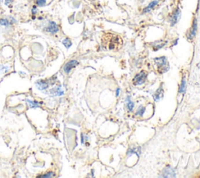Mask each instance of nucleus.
<instances>
[{
	"mask_svg": "<svg viewBox=\"0 0 200 178\" xmlns=\"http://www.w3.org/2000/svg\"><path fill=\"white\" fill-rule=\"evenodd\" d=\"M123 39L121 35L113 32H104L101 38V46L106 51L120 50L123 46Z\"/></svg>",
	"mask_w": 200,
	"mask_h": 178,
	"instance_id": "1",
	"label": "nucleus"
},
{
	"mask_svg": "<svg viewBox=\"0 0 200 178\" xmlns=\"http://www.w3.org/2000/svg\"><path fill=\"white\" fill-rule=\"evenodd\" d=\"M153 61H154V67H155V71L158 72L159 74H163L168 71L169 64L165 57L155 58Z\"/></svg>",
	"mask_w": 200,
	"mask_h": 178,
	"instance_id": "2",
	"label": "nucleus"
},
{
	"mask_svg": "<svg viewBox=\"0 0 200 178\" xmlns=\"http://www.w3.org/2000/svg\"><path fill=\"white\" fill-rule=\"evenodd\" d=\"M55 78V76L52 77L50 79L45 81V80H38L37 82L35 83L36 87L41 91L45 90H47L48 88L49 87V85H53L55 83V80H53V79Z\"/></svg>",
	"mask_w": 200,
	"mask_h": 178,
	"instance_id": "3",
	"label": "nucleus"
},
{
	"mask_svg": "<svg viewBox=\"0 0 200 178\" xmlns=\"http://www.w3.org/2000/svg\"><path fill=\"white\" fill-rule=\"evenodd\" d=\"M147 72H145V71L141 72L140 73L136 75L135 77L133 79V84L134 86H138L142 84V83H144L145 79H146V78H147Z\"/></svg>",
	"mask_w": 200,
	"mask_h": 178,
	"instance_id": "4",
	"label": "nucleus"
},
{
	"mask_svg": "<svg viewBox=\"0 0 200 178\" xmlns=\"http://www.w3.org/2000/svg\"><path fill=\"white\" fill-rule=\"evenodd\" d=\"M59 25L54 21H49L48 24L44 28V31L45 32L50 33L52 35H54L59 32Z\"/></svg>",
	"mask_w": 200,
	"mask_h": 178,
	"instance_id": "5",
	"label": "nucleus"
},
{
	"mask_svg": "<svg viewBox=\"0 0 200 178\" xmlns=\"http://www.w3.org/2000/svg\"><path fill=\"white\" fill-rule=\"evenodd\" d=\"M78 64H79L78 61H75V60H72V61H68V62L64 65V67H63V71L66 72V74H69L70 72H71V70L72 69V68H75L77 65H78Z\"/></svg>",
	"mask_w": 200,
	"mask_h": 178,
	"instance_id": "6",
	"label": "nucleus"
},
{
	"mask_svg": "<svg viewBox=\"0 0 200 178\" xmlns=\"http://www.w3.org/2000/svg\"><path fill=\"white\" fill-rule=\"evenodd\" d=\"M180 16H181V11H180L179 8H177L176 10L174 11L172 16L171 17V26H174V24H176L177 22L178 21V20L180 18Z\"/></svg>",
	"mask_w": 200,
	"mask_h": 178,
	"instance_id": "7",
	"label": "nucleus"
},
{
	"mask_svg": "<svg viewBox=\"0 0 200 178\" xmlns=\"http://www.w3.org/2000/svg\"><path fill=\"white\" fill-rule=\"evenodd\" d=\"M48 94L50 97H56V96H61L63 94V90H61L60 86H57V87L52 88L51 90H49Z\"/></svg>",
	"mask_w": 200,
	"mask_h": 178,
	"instance_id": "8",
	"label": "nucleus"
},
{
	"mask_svg": "<svg viewBox=\"0 0 200 178\" xmlns=\"http://www.w3.org/2000/svg\"><path fill=\"white\" fill-rule=\"evenodd\" d=\"M196 29H197V22H196V19H195L194 21H193V25H192V28L190 30L189 33L188 34V39H192L195 37V33H196Z\"/></svg>",
	"mask_w": 200,
	"mask_h": 178,
	"instance_id": "9",
	"label": "nucleus"
},
{
	"mask_svg": "<svg viewBox=\"0 0 200 178\" xmlns=\"http://www.w3.org/2000/svg\"><path fill=\"white\" fill-rule=\"evenodd\" d=\"M16 20L13 17H10V21L8 20L6 18H2L0 19V24L2 26H5V27H9L11 24H13V23H16Z\"/></svg>",
	"mask_w": 200,
	"mask_h": 178,
	"instance_id": "10",
	"label": "nucleus"
},
{
	"mask_svg": "<svg viewBox=\"0 0 200 178\" xmlns=\"http://www.w3.org/2000/svg\"><path fill=\"white\" fill-rule=\"evenodd\" d=\"M26 101L27 102V104L29 105L31 108H36L40 107V105H42V102H38L36 101H31L29 99H26Z\"/></svg>",
	"mask_w": 200,
	"mask_h": 178,
	"instance_id": "11",
	"label": "nucleus"
},
{
	"mask_svg": "<svg viewBox=\"0 0 200 178\" xmlns=\"http://www.w3.org/2000/svg\"><path fill=\"white\" fill-rule=\"evenodd\" d=\"M158 4V1H153V2H151V3L149 4V6H148L146 8L144 9V10H143V13H147V12H149V11H150L151 10H153L154 7H155V6Z\"/></svg>",
	"mask_w": 200,
	"mask_h": 178,
	"instance_id": "12",
	"label": "nucleus"
},
{
	"mask_svg": "<svg viewBox=\"0 0 200 178\" xmlns=\"http://www.w3.org/2000/svg\"><path fill=\"white\" fill-rule=\"evenodd\" d=\"M62 43L63 44V46L66 48V49H69L72 46V43H71V39H69L68 38H66L62 41Z\"/></svg>",
	"mask_w": 200,
	"mask_h": 178,
	"instance_id": "13",
	"label": "nucleus"
},
{
	"mask_svg": "<svg viewBox=\"0 0 200 178\" xmlns=\"http://www.w3.org/2000/svg\"><path fill=\"white\" fill-rule=\"evenodd\" d=\"M55 176V174H54V173L53 172H48V173H45V174H42V175H39L38 176V178H49V177H54Z\"/></svg>",
	"mask_w": 200,
	"mask_h": 178,
	"instance_id": "14",
	"label": "nucleus"
},
{
	"mask_svg": "<svg viewBox=\"0 0 200 178\" xmlns=\"http://www.w3.org/2000/svg\"><path fill=\"white\" fill-rule=\"evenodd\" d=\"M38 6H45L46 5L47 0H34Z\"/></svg>",
	"mask_w": 200,
	"mask_h": 178,
	"instance_id": "15",
	"label": "nucleus"
},
{
	"mask_svg": "<svg viewBox=\"0 0 200 178\" xmlns=\"http://www.w3.org/2000/svg\"><path fill=\"white\" fill-rule=\"evenodd\" d=\"M9 67L8 66H1L0 67V72L2 73H5V72H8Z\"/></svg>",
	"mask_w": 200,
	"mask_h": 178,
	"instance_id": "16",
	"label": "nucleus"
},
{
	"mask_svg": "<svg viewBox=\"0 0 200 178\" xmlns=\"http://www.w3.org/2000/svg\"><path fill=\"white\" fill-rule=\"evenodd\" d=\"M184 85H185V81H184V79H183L182 83V86L180 87V93H182V92L184 91Z\"/></svg>",
	"mask_w": 200,
	"mask_h": 178,
	"instance_id": "17",
	"label": "nucleus"
},
{
	"mask_svg": "<svg viewBox=\"0 0 200 178\" xmlns=\"http://www.w3.org/2000/svg\"><path fill=\"white\" fill-rule=\"evenodd\" d=\"M32 14L33 15H35L36 13H38V9H37V6H34L33 7H32Z\"/></svg>",
	"mask_w": 200,
	"mask_h": 178,
	"instance_id": "18",
	"label": "nucleus"
},
{
	"mask_svg": "<svg viewBox=\"0 0 200 178\" xmlns=\"http://www.w3.org/2000/svg\"><path fill=\"white\" fill-rule=\"evenodd\" d=\"M127 108H128V109H129L130 111L132 110V108H133V103L130 101L129 103H128V105H127Z\"/></svg>",
	"mask_w": 200,
	"mask_h": 178,
	"instance_id": "19",
	"label": "nucleus"
},
{
	"mask_svg": "<svg viewBox=\"0 0 200 178\" xmlns=\"http://www.w3.org/2000/svg\"><path fill=\"white\" fill-rule=\"evenodd\" d=\"M12 3H13V0H5V4L6 6L10 5Z\"/></svg>",
	"mask_w": 200,
	"mask_h": 178,
	"instance_id": "20",
	"label": "nucleus"
}]
</instances>
